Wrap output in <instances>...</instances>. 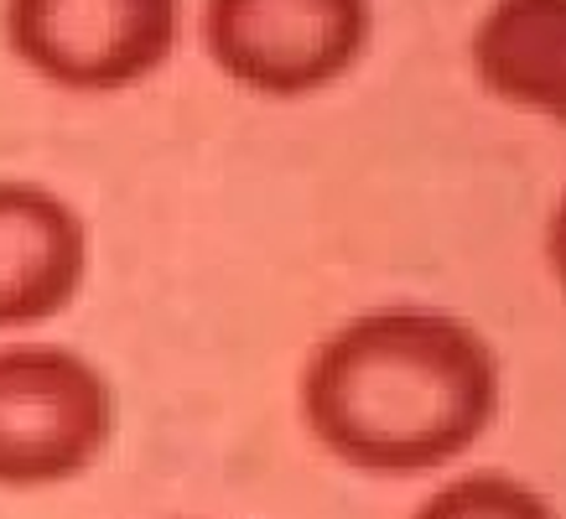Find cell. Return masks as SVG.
Here are the masks:
<instances>
[{"label": "cell", "instance_id": "8", "mask_svg": "<svg viewBox=\"0 0 566 519\" xmlns=\"http://www.w3.org/2000/svg\"><path fill=\"white\" fill-rule=\"evenodd\" d=\"M546 265H551V276H556V286L566 292V192L556 198V208H551V219H546Z\"/></svg>", "mask_w": 566, "mask_h": 519}, {"label": "cell", "instance_id": "1", "mask_svg": "<svg viewBox=\"0 0 566 519\" xmlns=\"http://www.w3.org/2000/svg\"><path fill=\"white\" fill-rule=\"evenodd\" d=\"M302 421L338 463L411 478L463 457L499 415L504 369L479 322L442 307H369L307 353Z\"/></svg>", "mask_w": 566, "mask_h": 519}, {"label": "cell", "instance_id": "5", "mask_svg": "<svg viewBox=\"0 0 566 519\" xmlns=\"http://www.w3.org/2000/svg\"><path fill=\"white\" fill-rule=\"evenodd\" d=\"M88 219L48 182L0 177V332L52 322L88 280Z\"/></svg>", "mask_w": 566, "mask_h": 519}, {"label": "cell", "instance_id": "4", "mask_svg": "<svg viewBox=\"0 0 566 519\" xmlns=\"http://www.w3.org/2000/svg\"><path fill=\"white\" fill-rule=\"evenodd\" d=\"M6 47L52 88L146 84L182 36V0H0Z\"/></svg>", "mask_w": 566, "mask_h": 519}, {"label": "cell", "instance_id": "10", "mask_svg": "<svg viewBox=\"0 0 566 519\" xmlns=\"http://www.w3.org/2000/svg\"><path fill=\"white\" fill-rule=\"evenodd\" d=\"M556 125H566V109H562V115H556Z\"/></svg>", "mask_w": 566, "mask_h": 519}, {"label": "cell", "instance_id": "9", "mask_svg": "<svg viewBox=\"0 0 566 519\" xmlns=\"http://www.w3.org/2000/svg\"><path fill=\"white\" fill-rule=\"evenodd\" d=\"M172 519H203V515H172Z\"/></svg>", "mask_w": 566, "mask_h": 519}, {"label": "cell", "instance_id": "7", "mask_svg": "<svg viewBox=\"0 0 566 519\" xmlns=\"http://www.w3.org/2000/svg\"><path fill=\"white\" fill-rule=\"evenodd\" d=\"M411 519H562L556 504L541 494L535 484L499 473V467H473L458 473L416 504Z\"/></svg>", "mask_w": 566, "mask_h": 519}, {"label": "cell", "instance_id": "3", "mask_svg": "<svg viewBox=\"0 0 566 519\" xmlns=\"http://www.w3.org/2000/svg\"><path fill=\"white\" fill-rule=\"evenodd\" d=\"M198 32L229 84L302 99L338 84L364 57L375 0H203Z\"/></svg>", "mask_w": 566, "mask_h": 519}, {"label": "cell", "instance_id": "6", "mask_svg": "<svg viewBox=\"0 0 566 519\" xmlns=\"http://www.w3.org/2000/svg\"><path fill=\"white\" fill-rule=\"evenodd\" d=\"M479 84L504 104L566 109V0H494L468 36Z\"/></svg>", "mask_w": 566, "mask_h": 519}, {"label": "cell", "instance_id": "2", "mask_svg": "<svg viewBox=\"0 0 566 519\" xmlns=\"http://www.w3.org/2000/svg\"><path fill=\"white\" fill-rule=\"evenodd\" d=\"M115 384L69 343H0V488L84 478L115 442Z\"/></svg>", "mask_w": 566, "mask_h": 519}]
</instances>
